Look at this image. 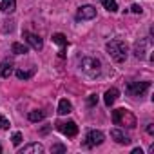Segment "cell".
I'll return each instance as SVG.
<instances>
[{
  "instance_id": "25",
  "label": "cell",
  "mask_w": 154,
  "mask_h": 154,
  "mask_svg": "<svg viewBox=\"0 0 154 154\" xmlns=\"http://www.w3.org/2000/svg\"><path fill=\"white\" fill-rule=\"evenodd\" d=\"M87 103H89L91 107H94V105L98 103V96H96V94H91V96L87 98Z\"/></svg>"
},
{
  "instance_id": "4",
  "label": "cell",
  "mask_w": 154,
  "mask_h": 154,
  "mask_svg": "<svg viewBox=\"0 0 154 154\" xmlns=\"http://www.w3.org/2000/svg\"><path fill=\"white\" fill-rule=\"evenodd\" d=\"M150 87V82H129L127 84V93L129 96H143Z\"/></svg>"
},
{
  "instance_id": "2",
  "label": "cell",
  "mask_w": 154,
  "mask_h": 154,
  "mask_svg": "<svg viewBox=\"0 0 154 154\" xmlns=\"http://www.w3.org/2000/svg\"><path fill=\"white\" fill-rule=\"evenodd\" d=\"M112 122H114V125L127 127V129H134V127L138 125L136 116H134L129 109H125V107H120V109L112 111Z\"/></svg>"
},
{
  "instance_id": "10",
  "label": "cell",
  "mask_w": 154,
  "mask_h": 154,
  "mask_svg": "<svg viewBox=\"0 0 154 154\" xmlns=\"http://www.w3.org/2000/svg\"><path fill=\"white\" fill-rule=\"evenodd\" d=\"M111 138H112L116 143H120V145H129V143H131V138H129L123 131H120V129H112V131H111Z\"/></svg>"
},
{
  "instance_id": "9",
  "label": "cell",
  "mask_w": 154,
  "mask_h": 154,
  "mask_svg": "<svg viewBox=\"0 0 154 154\" xmlns=\"http://www.w3.org/2000/svg\"><path fill=\"white\" fill-rule=\"evenodd\" d=\"M150 38H140L136 44H134V56L138 60H143L147 56V45H149Z\"/></svg>"
},
{
  "instance_id": "16",
  "label": "cell",
  "mask_w": 154,
  "mask_h": 154,
  "mask_svg": "<svg viewBox=\"0 0 154 154\" xmlns=\"http://www.w3.org/2000/svg\"><path fill=\"white\" fill-rule=\"evenodd\" d=\"M71 111H72L71 102H69V100H65V98H62V100H60V103H58V114L65 116V114H69Z\"/></svg>"
},
{
  "instance_id": "8",
  "label": "cell",
  "mask_w": 154,
  "mask_h": 154,
  "mask_svg": "<svg viewBox=\"0 0 154 154\" xmlns=\"http://www.w3.org/2000/svg\"><path fill=\"white\" fill-rule=\"evenodd\" d=\"M24 40L35 49V51H42V47H44V42H42V38L38 36V35H35V33H31V31H24Z\"/></svg>"
},
{
  "instance_id": "18",
  "label": "cell",
  "mask_w": 154,
  "mask_h": 154,
  "mask_svg": "<svg viewBox=\"0 0 154 154\" xmlns=\"http://www.w3.org/2000/svg\"><path fill=\"white\" fill-rule=\"evenodd\" d=\"M102 6L111 11V13H116L118 11V4H116V0H102Z\"/></svg>"
},
{
  "instance_id": "21",
  "label": "cell",
  "mask_w": 154,
  "mask_h": 154,
  "mask_svg": "<svg viewBox=\"0 0 154 154\" xmlns=\"http://www.w3.org/2000/svg\"><path fill=\"white\" fill-rule=\"evenodd\" d=\"M9 127H11L9 120H8V118H4L2 114H0V129H2V131H6V129H9Z\"/></svg>"
},
{
  "instance_id": "23",
  "label": "cell",
  "mask_w": 154,
  "mask_h": 154,
  "mask_svg": "<svg viewBox=\"0 0 154 154\" xmlns=\"http://www.w3.org/2000/svg\"><path fill=\"white\" fill-rule=\"evenodd\" d=\"M51 152L54 154V152H65V147L62 145V143H54L53 147H51Z\"/></svg>"
},
{
  "instance_id": "1",
  "label": "cell",
  "mask_w": 154,
  "mask_h": 154,
  "mask_svg": "<svg viewBox=\"0 0 154 154\" xmlns=\"http://www.w3.org/2000/svg\"><path fill=\"white\" fill-rule=\"evenodd\" d=\"M105 49H107V54H109L116 63H122V62L127 60L129 47H127V44H125L123 40H111V42H107Z\"/></svg>"
},
{
  "instance_id": "29",
  "label": "cell",
  "mask_w": 154,
  "mask_h": 154,
  "mask_svg": "<svg viewBox=\"0 0 154 154\" xmlns=\"http://www.w3.org/2000/svg\"><path fill=\"white\" fill-rule=\"evenodd\" d=\"M0 152H2V145H0Z\"/></svg>"
},
{
  "instance_id": "17",
  "label": "cell",
  "mask_w": 154,
  "mask_h": 154,
  "mask_svg": "<svg viewBox=\"0 0 154 154\" xmlns=\"http://www.w3.org/2000/svg\"><path fill=\"white\" fill-rule=\"evenodd\" d=\"M27 118H29V122H40L45 118V111H31L27 114Z\"/></svg>"
},
{
  "instance_id": "12",
  "label": "cell",
  "mask_w": 154,
  "mask_h": 154,
  "mask_svg": "<svg viewBox=\"0 0 154 154\" xmlns=\"http://www.w3.org/2000/svg\"><path fill=\"white\" fill-rule=\"evenodd\" d=\"M118 96H120V91L116 89V87H111V89H107L105 91V96H103V102H105V105L107 107H111L116 100H118Z\"/></svg>"
},
{
  "instance_id": "20",
  "label": "cell",
  "mask_w": 154,
  "mask_h": 154,
  "mask_svg": "<svg viewBox=\"0 0 154 154\" xmlns=\"http://www.w3.org/2000/svg\"><path fill=\"white\" fill-rule=\"evenodd\" d=\"M31 74H33V71H22V69H18V71H17V78L27 80V78H31Z\"/></svg>"
},
{
  "instance_id": "19",
  "label": "cell",
  "mask_w": 154,
  "mask_h": 154,
  "mask_svg": "<svg viewBox=\"0 0 154 154\" xmlns=\"http://www.w3.org/2000/svg\"><path fill=\"white\" fill-rule=\"evenodd\" d=\"M11 51H13L15 54H26V53H27V45H24V44H20V42H15V44L11 45Z\"/></svg>"
},
{
  "instance_id": "5",
  "label": "cell",
  "mask_w": 154,
  "mask_h": 154,
  "mask_svg": "<svg viewBox=\"0 0 154 154\" xmlns=\"http://www.w3.org/2000/svg\"><path fill=\"white\" fill-rule=\"evenodd\" d=\"M56 129L63 134V136H76L78 134V125H76L72 120H69V122H58L56 123Z\"/></svg>"
},
{
  "instance_id": "11",
  "label": "cell",
  "mask_w": 154,
  "mask_h": 154,
  "mask_svg": "<svg viewBox=\"0 0 154 154\" xmlns=\"http://www.w3.org/2000/svg\"><path fill=\"white\" fill-rule=\"evenodd\" d=\"M53 42H54L56 45H60L58 54L63 58V56H65V47H67V38H65L62 33H54V35H53Z\"/></svg>"
},
{
  "instance_id": "26",
  "label": "cell",
  "mask_w": 154,
  "mask_h": 154,
  "mask_svg": "<svg viewBox=\"0 0 154 154\" xmlns=\"http://www.w3.org/2000/svg\"><path fill=\"white\" fill-rule=\"evenodd\" d=\"M131 11H132V13H136V15H141V11H143V8H140L138 4H134V6L131 8Z\"/></svg>"
},
{
  "instance_id": "14",
  "label": "cell",
  "mask_w": 154,
  "mask_h": 154,
  "mask_svg": "<svg viewBox=\"0 0 154 154\" xmlns=\"http://www.w3.org/2000/svg\"><path fill=\"white\" fill-rule=\"evenodd\" d=\"M11 72H13V62L9 60L0 62V78H9Z\"/></svg>"
},
{
  "instance_id": "7",
  "label": "cell",
  "mask_w": 154,
  "mask_h": 154,
  "mask_svg": "<svg viewBox=\"0 0 154 154\" xmlns=\"http://www.w3.org/2000/svg\"><path fill=\"white\" fill-rule=\"evenodd\" d=\"M96 17V8L93 6H82L78 8V11H76V20L82 22V20H93Z\"/></svg>"
},
{
  "instance_id": "22",
  "label": "cell",
  "mask_w": 154,
  "mask_h": 154,
  "mask_svg": "<svg viewBox=\"0 0 154 154\" xmlns=\"http://www.w3.org/2000/svg\"><path fill=\"white\" fill-rule=\"evenodd\" d=\"M13 24H15L13 20H6V22H4V27H2V31H4V33H8V31L11 33V31H13V27H15Z\"/></svg>"
},
{
  "instance_id": "3",
  "label": "cell",
  "mask_w": 154,
  "mask_h": 154,
  "mask_svg": "<svg viewBox=\"0 0 154 154\" xmlns=\"http://www.w3.org/2000/svg\"><path fill=\"white\" fill-rule=\"evenodd\" d=\"M80 69L89 76V78H96L102 72V62L94 56H84L80 62Z\"/></svg>"
},
{
  "instance_id": "27",
  "label": "cell",
  "mask_w": 154,
  "mask_h": 154,
  "mask_svg": "<svg viewBox=\"0 0 154 154\" xmlns=\"http://www.w3.org/2000/svg\"><path fill=\"white\" fill-rule=\"evenodd\" d=\"M147 132H149V134H154V123H149V125H147Z\"/></svg>"
},
{
  "instance_id": "6",
  "label": "cell",
  "mask_w": 154,
  "mask_h": 154,
  "mask_svg": "<svg viewBox=\"0 0 154 154\" xmlns=\"http://www.w3.org/2000/svg\"><path fill=\"white\" fill-rule=\"evenodd\" d=\"M105 140L103 132L102 131H89L87 136H85V147H96V145H102Z\"/></svg>"
},
{
  "instance_id": "28",
  "label": "cell",
  "mask_w": 154,
  "mask_h": 154,
  "mask_svg": "<svg viewBox=\"0 0 154 154\" xmlns=\"http://www.w3.org/2000/svg\"><path fill=\"white\" fill-rule=\"evenodd\" d=\"M132 154H143L141 149H132Z\"/></svg>"
},
{
  "instance_id": "13",
  "label": "cell",
  "mask_w": 154,
  "mask_h": 154,
  "mask_svg": "<svg viewBox=\"0 0 154 154\" xmlns=\"http://www.w3.org/2000/svg\"><path fill=\"white\" fill-rule=\"evenodd\" d=\"M42 152H44L42 143H29L24 149H20V154H42Z\"/></svg>"
},
{
  "instance_id": "24",
  "label": "cell",
  "mask_w": 154,
  "mask_h": 154,
  "mask_svg": "<svg viewBox=\"0 0 154 154\" xmlns=\"http://www.w3.org/2000/svg\"><path fill=\"white\" fill-rule=\"evenodd\" d=\"M11 141H13V145H20V141H22V132H15L13 138H11Z\"/></svg>"
},
{
  "instance_id": "15",
  "label": "cell",
  "mask_w": 154,
  "mask_h": 154,
  "mask_svg": "<svg viewBox=\"0 0 154 154\" xmlns=\"http://www.w3.org/2000/svg\"><path fill=\"white\" fill-rule=\"evenodd\" d=\"M17 9V0H2V4H0V11L9 15Z\"/></svg>"
}]
</instances>
